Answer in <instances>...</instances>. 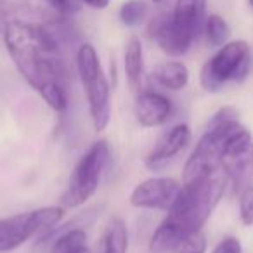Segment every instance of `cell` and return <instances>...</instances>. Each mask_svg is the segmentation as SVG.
Masks as SVG:
<instances>
[{
    "instance_id": "obj_23",
    "label": "cell",
    "mask_w": 253,
    "mask_h": 253,
    "mask_svg": "<svg viewBox=\"0 0 253 253\" xmlns=\"http://www.w3.org/2000/svg\"><path fill=\"white\" fill-rule=\"evenodd\" d=\"M211 253H243L241 241L234 236H227V238L220 239L211 250Z\"/></svg>"
},
{
    "instance_id": "obj_18",
    "label": "cell",
    "mask_w": 253,
    "mask_h": 253,
    "mask_svg": "<svg viewBox=\"0 0 253 253\" xmlns=\"http://www.w3.org/2000/svg\"><path fill=\"white\" fill-rule=\"evenodd\" d=\"M39 95L43 99L47 106L52 111L63 115L70 106V92H68V82L63 80H52L49 84L42 85L39 88Z\"/></svg>"
},
{
    "instance_id": "obj_2",
    "label": "cell",
    "mask_w": 253,
    "mask_h": 253,
    "mask_svg": "<svg viewBox=\"0 0 253 253\" xmlns=\"http://www.w3.org/2000/svg\"><path fill=\"white\" fill-rule=\"evenodd\" d=\"M224 193L225 179L218 173L182 184L175 201L167 210V217L153 234L151 253L177 252L187 236L203 229Z\"/></svg>"
},
{
    "instance_id": "obj_11",
    "label": "cell",
    "mask_w": 253,
    "mask_h": 253,
    "mask_svg": "<svg viewBox=\"0 0 253 253\" xmlns=\"http://www.w3.org/2000/svg\"><path fill=\"white\" fill-rule=\"evenodd\" d=\"M149 37L170 57H180L187 54L193 43L196 42L193 37L187 35L173 23L172 14L156 16L149 25Z\"/></svg>"
},
{
    "instance_id": "obj_28",
    "label": "cell",
    "mask_w": 253,
    "mask_h": 253,
    "mask_svg": "<svg viewBox=\"0 0 253 253\" xmlns=\"http://www.w3.org/2000/svg\"><path fill=\"white\" fill-rule=\"evenodd\" d=\"M248 4H250V7L253 9V0H248Z\"/></svg>"
},
{
    "instance_id": "obj_14",
    "label": "cell",
    "mask_w": 253,
    "mask_h": 253,
    "mask_svg": "<svg viewBox=\"0 0 253 253\" xmlns=\"http://www.w3.org/2000/svg\"><path fill=\"white\" fill-rule=\"evenodd\" d=\"M172 19L180 30L198 40L203 35L207 19V0H175Z\"/></svg>"
},
{
    "instance_id": "obj_9",
    "label": "cell",
    "mask_w": 253,
    "mask_h": 253,
    "mask_svg": "<svg viewBox=\"0 0 253 253\" xmlns=\"http://www.w3.org/2000/svg\"><path fill=\"white\" fill-rule=\"evenodd\" d=\"M180 184L172 177H151L142 180L130 193V205L141 210H169L180 191Z\"/></svg>"
},
{
    "instance_id": "obj_8",
    "label": "cell",
    "mask_w": 253,
    "mask_h": 253,
    "mask_svg": "<svg viewBox=\"0 0 253 253\" xmlns=\"http://www.w3.org/2000/svg\"><path fill=\"white\" fill-rule=\"evenodd\" d=\"M220 169L225 175V182L239 193L250 186L253 180V135L245 126L227 139L224 153H222Z\"/></svg>"
},
{
    "instance_id": "obj_17",
    "label": "cell",
    "mask_w": 253,
    "mask_h": 253,
    "mask_svg": "<svg viewBox=\"0 0 253 253\" xmlns=\"http://www.w3.org/2000/svg\"><path fill=\"white\" fill-rule=\"evenodd\" d=\"M97 253H128V229L122 217H111L97 243Z\"/></svg>"
},
{
    "instance_id": "obj_4",
    "label": "cell",
    "mask_w": 253,
    "mask_h": 253,
    "mask_svg": "<svg viewBox=\"0 0 253 253\" xmlns=\"http://www.w3.org/2000/svg\"><path fill=\"white\" fill-rule=\"evenodd\" d=\"M77 71L87 99L88 115L95 132L106 130L111 120V87L92 43H82L77 50Z\"/></svg>"
},
{
    "instance_id": "obj_24",
    "label": "cell",
    "mask_w": 253,
    "mask_h": 253,
    "mask_svg": "<svg viewBox=\"0 0 253 253\" xmlns=\"http://www.w3.org/2000/svg\"><path fill=\"white\" fill-rule=\"evenodd\" d=\"M49 2L66 18L77 14L82 9V0H49Z\"/></svg>"
},
{
    "instance_id": "obj_21",
    "label": "cell",
    "mask_w": 253,
    "mask_h": 253,
    "mask_svg": "<svg viewBox=\"0 0 253 253\" xmlns=\"http://www.w3.org/2000/svg\"><path fill=\"white\" fill-rule=\"evenodd\" d=\"M239 205V218H241V224L246 227H252L253 225V184L246 186L245 189L239 191L238 198Z\"/></svg>"
},
{
    "instance_id": "obj_22",
    "label": "cell",
    "mask_w": 253,
    "mask_h": 253,
    "mask_svg": "<svg viewBox=\"0 0 253 253\" xmlns=\"http://www.w3.org/2000/svg\"><path fill=\"white\" fill-rule=\"evenodd\" d=\"M207 238H205L203 231H198L189 234L182 243H180L177 253H207Z\"/></svg>"
},
{
    "instance_id": "obj_6",
    "label": "cell",
    "mask_w": 253,
    "mask_h": 253,
    "mask_svg": "<svg viewBox=\"0 0 253 253\" xmlns=\"http://www.w3.org/2000/svg\"><path fill=\"white\" fill-rule=\"evenodd\" d=\"M109 146L106 141H95L84 153L70 177L66 191L61 196V207H82L95 194L101 184V177L109 163Z\"/></svg>"
},
{
    "instance_id": "obj_13",
    "label": "cell",
    "mask_w": 253,
    "mask_h": 253,
    "mask_svg": "<svg viewBox=\"0 0 253 253\" xmlns=\"http://www.w3.org/2000/svg\"><path fill=\"white\" fill-rule=\"evenodd\" d=\"M134 113L139 125L144 128H155V126L165 125L172 118L173 102L162 92L146 88L137 92Z\"/></svg>"
},
{
    "instance_id": "obj_12",
    "label": "cell",
    "mask_w": 253,
    "mask_h": 253,
    "mask_svg": "<svg viewBox=\"0 0 253 253\" xmlns=\"http://www.w3.org/2000/svg\"><path fill=\"white\" fill-rule=\"evenodd\" d=\"M0 11L4 18L43 25H56L68 19L49 0H0Z\"/></svg>"
},
{
    "instance_id": "obj_3",
    "label": "cell",
    "mask_w": 253,
    "mask_h": 253,
    "mask_svg": "<svg viewBox=\"0 0 253 253\" xmlns=\"http://www.w3.org/2000/svg\"><path fill=\"white\" fill-rule=\"evenodd\" d=\"M239 126L243 125L239 123V111L234 106H222L210 116L205 134L184 165L182 184L218 173L225 142Z\"/></svg>"
},
{
    "instance_id": "obj_27",
    "label": "cell",
    "mask_w": 253,
    "mask_h": 253,
    "mask_svg": "<svg viewBox=\"0 0 253 253\" xmlns=\"http://www.w3.org/2000/svg\"><path fill=\"white\" fill-rule=\"evenodd\" d=\"M155 4H162V2H165V0H153Z\"/></svg>"
},
{
    "instance_id": "obj_5",
    "label": "cell",
    "mask_w": 253,
    "mask_h": 253,
    "mask_svg": "<svg viewBox=\"0 0 253 253\" xmlns=\"http://www.w3.org/2000/svg\"><path fill=\"white\" fill-rule=\"evenodd\" d=\"M252 71V47L246 40H231L203 64L200 84L207 92H218L231 82H245Z\"/></svg>"
},
{
    "instance_id": "obj_7",
    "label": "cell",
    "mask_w": 253,
    "mask_h": 253,
    "mask_svg": "<svg viewBox=\"0 0 253 253\" xmlns=\"http://www.w3.org/2000/svg\"><path fill=\"white\" fill-rule=\"evenodd\" d=\"M64 217V207H42L0 218V253H9L25 245L30 238L56 227Z\"/></svg>"
},
{
    "instance_id": "obj_15",
    "label": "cell",
    "mask_w": 253,
    "mask_h": 253,
    "mask_svg": "<svg viewBox=\"0 0 253 253\" xmlns=\"http://www.w3.org/2000/svg\"><path fill=\"white\" fill-rule=\"evenodd\" d=\"M123 68L128 88L132 92H139L144 82V49L137 35H132L126 40L125 56H123Z\"/></svg>"
},
{
    "instance_id": "obj_1",
    "label": "cell",
    "mask_w": 253,
    "mask_h": 253,
    "mask_svg": "<svg viewBox=\"0 0 253 253\" xmlns=\"http://www.w3.org/2000/svg\"><path fill=\"white\" fill-rule=\"evenodd\" d=\"M2 35L12 63L30 87L39 90L52 80L68 82L70 70L63 57L70 42L68 19L56 25L7 19Z\"/></svg>"
},
{
    "instance_id": "obj_19",
    "label": "cell",
    "mask_w": 253,
    "mask_h": 253,
    "mask_svg": "<svg viewBox=\"0 0 253 253\" xmlns=\"http://www.w3.org/2000/svg\"><path fill=\"white\" fill-rule=\"evenodd\" d=\"M203 37L207 39V43L210 47H222L229 42L231 28L220 14H210L205 19Z\"/></svg>"
},
{
    "instance_id": "obj_20",
    "label": "cell",
    "mask_w": 253,
    "mask_h": 253,
    "mask_svg": "<svg viewBox=\"0 0 253 253\" xmlns=\"http://www.w3.org/2000/svg\"><path fill=\"white\" fill-rule=\"evenodd\" d=\"M146 14H148V4L144 0H126L125 4H122L120 7V21L128 28L139 26L144 21Z\"/></svg>"
},
{
    "instance_id": "obj_10",
    "label": "cell",
    "mask_w": 253,
    "mask_h": 253,
    "mask_svg": "<svg viewBox=\"0 0 253 253\" xmlns=\"http://www.w3.org/2000/svg\"><path fill=\"white\" fill-rule=\"evenodd\" d=\"M191 137H193V134H191L189 125L179 123V125L172 126L170 130H167L165 134L158 139L155 148L146 156V167H148L151 172L165 170L167 167L189 146Z\"/></svg>"
},
{
    "instance_id": "obj_25",
    "label": "cell",
    "mask_w": 253,
    "mask_h": 253,
    "mask_svg": "<svg viewBox=\"0 0 253 253\" xmlns=\"http://www.w3.org/2000/svg\"><path fill=\"white\" fill-rule=\"evenodd\" d=\"M111 0H82V4L88 5L90 9H95V11H102L109 5Z\"/></svg>"
},
{
    "instance_id": "obj_16",
    "label": "cell",
    "mask_w": 253,
    "mask_h": 253,
    "mask_svg": "<svg viewBox=\"0 0 253 253\" xmlns=\"http://www.w3.org/2000/svg\"><path fill=\"white\" fill-rule=\"evenodd\" d=\"M151 78L165 90L177 92L186 88L189 84V70L182 61H165L155 68Z\"/></svg>"
},
{
    "instance_id": "obj_26",
    "label": "cell",
    "mask_w": 253,
    "mask_h": 253,
    "mask_svg": "<svg viewBox=\"0 0 253 253\" xmlns=\"http://www.w3.org/2000/svg\"><path fill=\"white\" fill-rule=\"evenodd\" d=\"M68 253H92V252L87 248V246H80V248H77V250H71V252H68Z\"/></svg>"
}]
</instances>
